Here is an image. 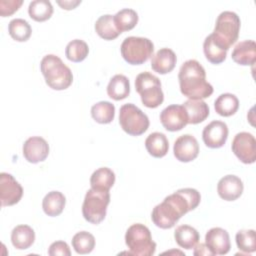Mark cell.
Segmentation results:
<instances>
[{"instance_id":"obj_20","label":"cell","mask_w":256,"mask_h":256,"mask_svg":"<svg viewBox=\"0 0 256 256\" xmlns=\"http://www.w3.org/2000/svg\"><path fill=\"white\" fill-rule=\"evenodd\" d=\"M186 110L188 123L198 124L203 122L209 116V107L202 99H189L183 103Z\"/></svg>"},{"instance_id":"obj_23","label":"cell","mask_w":256,"mask_h":256,"mask_svg":"<svg viewBox=\"0 0 256 256\" xmlns=\"http://www.w3.org/2000/svg\"><path fill=\"white\" fill-rule=\"evenodd\" d=\"M130 93V83L129 79L122 75L117 74L113 76L107 86V94L110 98L114 100L125 99Z\"/></svg>"},{"instance_id":"obj_3","label":"cell","mask_w":256,"mask_h":256,"mask_svg":"<svg viewBox=\"0 0 256 256\" xmlns=\"http://www.w3.org/2000/svg\"><path fill=\"white\" fill-rule=\"evenodd\" d=\"M40 69L46 84L54 90H64L72 84L73 75L70 68L56 55L44 56L40 63Z\"/></svg>"},{"instance_id":"obj_22","label":"cell","mask_w":256,"mask_h":256,"mask_svg":"<svg viewBox=\"0 0 256 256\" xmlns=\"http://www.w3.org/2000/svg\"><path fill=\"white\" fill-rule=\"evenodd\" d=\"M35 240V232L28 225H18L11 232V242L16 249H28Z\"/></svg>"},{"instance_id":"obj_33","label":"cell","mask_w":256,"mask_h":256,"mask_svg":"<svg viewBox=\"0 0 256 256\" xmlns=\"http://www.w3.org/2000/svg\"><path fill=\"white\" fill-rule=\"evenodd\" d=\"M114 21L118 30L122 33L133 29L138 23V14L135 10L124 8L114 15Z\"/></svg>"},{"instance_id":"obj_26","label":"cell","mask_w":256,"mask_h":256,"mask_svg":"<svg viewBox=\"0 0 256 256\" xmlns=\"http://www.w3.org/2000/svg\"><path fill=\"white\" fill-rule=\"evenodd\" d=\"M95 31L104 40H113L121 34L115 24L114 16L110 14L102 15L96 20Z\"/></svg>"},{"instance_id":"obj_18","label":"cell","mask_w":256,"mask_h":256,"mask_svg":"<svg viewBox=\"0 0 256 256\" xmlns=\"http://www.w3.org/2000/svg\"><path fill=\"white\" fill-rule=\"evenodd\" d=\"M177 57L173 50L169 48H162L152 56L151 67L159 74H167L174 69Z\"/></svg>"},{"instance_id":"obj_31","label":"cell","mask_w":256,"mask_h":256,"mask_svg":"<svg viewBox=\"0 0 256 256\" xmlns=\"http://www.w3.org/2000/svg\"><path fill=\"white\" fill-rule=\"evenodd\" d=\"M28 13L33 20L43 22L52 16L53 7L51 2L48 0H34L29 4Z\"/></svg>"},{"instance_id":"obj_34","label":"cell","mask_w":256,"mask_h":256,"mask_svg":"<svg viewBox=\"0 0 256 256\" xmlns=\"http://www.w3.org/2000/svg\"><path fill=\"white\" fill-rule=\"evenodd\" d=\"M89 52L88 45L85 41L80 39H75L70 41L65 49V54L67 59L72 62H81L83 61Z\"/></svg>"},{"instance_id":"obj_4","label":"cell","mask_w":256,"mask_h":256,"mask_svg":"<svg viewBox=\"0 0 256 256\" xmlns=\"http://www.w3.org/2000/svg\"><path fill=\"white\" fill-rule=\"evenodd\" d=\"M128 254L136 256H152L156 250V243L152 240L150 230L141 223L131 225L125 234Z\"/></svg>"},{"instance_id":"obj_35","label":"cell","mask_w":256,"mask_h":256,"mask_svg":"<svg viewBox=\"0 0 256 256\" xmlns=\"http://www.w3.org/2000/svg\"><path fill=\"white\" fill-rule=\"evenodd\" d=\"M72 246L78 254H88L95 247V238L87 231L78 232L72 238Z\"/></svg>"},{"instance_id":"obj_12","label":"cell","mask_w":256,"mask_h":256,"mask_svg":"<svg viewBox=\"0 0 256 256\" xmlns=\"http://www.w3.org/2000/svg\"><path fill=\"white\" fill-rule=\"evenodd\" d=\"M160 121L168 131H179L188 124V117L183 105L172 104L160 113Z\"/></svg>"},{"instance_id":"obj_36","label":"cell","mask_w":256,"mask_h":256,"mask_svg":"<svg viewBox=\"0 0 256 256\" xmlns=\"http://www.w3.org/2000/svg\"><path fill=\"white\" fill-rule=\"evenodd\" d=\"M236 244L244 253H252L256 250V237L253 229L240 230L236 234Z\"/></svg>"},{"instance_id":"obj_6","label":"cell","mask_w":256,"mask_h":256,"mask_svg":"<svg viewBox=\"0 0 256 256\" xmlns=\"http://www.w3.org/2000/svg\"><path fill=\"white\" fill-rule=\"evenodd\" d=\"M240 31V19L235 12L223 11L217 17L213 36L227 51L236 42Z\"/></svg>"},{"instance_id":"obj_24","label":"cell","mask_w":256,"mask_h":256,"mask_svg":"<svg viewBox=\"0 0 256 256\" xmlns=\"http://www.w3.org/2000/svg\"><path fill=\"white\" fill-rule=\"evenodd\" d=\"M66 203L65 196L59 191H51L45 195L42 201V208L46 215L55 217L62 213Z\"/></svg>"},{"instance_id":"obj_40","label":"cell","mask_w":256,"mask_h":256,"mask_svg":"<svg viewBox=\"0 0 256 256\" xmlns=\"http://www.w3.org/2000/svg\"><path fill=\"white\" fill-rule=\"evenodd\" d=\"M57 3L63 9L71 10V9H74L77 5H79L81 3V0H77V1H57Z\"/></svg>"},{"instance_id":"obj_10","label":"cell","mask_w":256,"mask_h":256,"mask_svg":"<svg viewBox=\"0 0 256 256\" xmlns=\"http://www.w3.org/2000/svg\"><path fill=\"white\" fill-rule=\"evenodd\" d=\"M232 151L236 157L245 164L254 163L256 160V140L251 133H237L232 141Z\"/></svg>"},{"instance_id":"obj_32","label":"cell","mask_w":256,"mask_h":256,"mask_svg":"<svg viewBox=\"0 0 256 256\" xmlns=\"http://www.w3.org/2000/svg\"><path fill=\"white\" fill-rule=\"evenodd\" d=\"M8 32L14 40L24 42L30 38L32 29L26 20L22 18H16L9 22Z\"/></svg>"},{"instance_id":"obj_28","label":"cell","mask_w":256,"mask_h":256,"mask_svg":"<svg viewBox=\"0 0 256 256\" xmlns=\"http://www.w3.org/2000/svg\"><path fill=\"white\" fill-rule=\"evenodd\" d=\"M215 111L224 117L235 114L239 108L238 98L231 93H223L214 102Z\"/></svg>"},{"instance_id":"obj_37","label":"cell","mask_w":256,"mask_h":256,"mask_svg":"<svg viewBox=\"0 0 256 256\" xmlns=\"http://www.w3.org/2000/svg\"><path fill=\"white\" fill-rule=\"evenodd\" d=\"M23 4L22 0H1L0 1V15L2 17L10 16L17 11Z\"/></svg>"},{"instance_id":"obj_13","label":"cell","mask_w":256,"mask_h":256,"mask_svg":"<svg viewBox=\"0 0 256 256\" xmlns=\"http://www.w3.org/2000/svg\"><path fill=\"white\" fill-rule=\"evenodd\" d=\"M205 145L209 148L222 147L228 138V127L223 121L214 120L206 125L202 132Z\"/></svg>"},{"instance_id":"obj_15","label":"cell","mask_w":256,"mask_h":256,"mask_svg":"<svg viewBox=\"0 0 256 256\" xmlns=\"http://www.w3.org/2000/svg\"><path fill=\"white\" fill-rule=\"evenodd\" d=\"M49 154V145L47 141L39 136L28 138L23 144V155L30 163H39L44 161Z\"/></svg>"},{"instance_id":"obj_11","label":"cell","mask_w":256,"mask_h":256,"mask_svg":"<svg viewBox=\"0 0 256 256\" xmlns=\"http://www.w3.org/2000/svg\"><path fill=\"white\" fill-rule=\"evenodd\" d=\"M23 195L22 186L11 174H0V201L1 206H12L18 203Z\"/></svg>"},{"instance_id":"obj_16","label":"cell","mask_w":256,"mask_h":256,"mask_svg":"<svg viewBox=\"0 0 256 256\" xmlns=\"http://www.w3.org/2000/svg\"><path fill=\"white\" fill-rule=\"evenodd\" d=\"M205 244L214 255L227 254L231 248L228 232L220 227L211 228L206 233Z\"/></svg>"},{"instance_id":"obj_19","label":"cell","mask_w":256,"mask_h":256,"mask_svg":"<svg viewBox=\"0 0 256 256\" xmlns=\"http://www.w3.org/2000/svg\"><path fill=\"white\" fill-rule=\"evenodd\" d=\"M234 62L240 65H253L256 61V44L253 40L237 43L231 54Z\"/></svg>"},{"instance_id":"obj_2","label":"cell","mask_w":256,"mask_h":256,"mask_svg":"<svg viewBox=\"0 0 256 256\" xmlns=\"http://www.w3.org/2000/svg\"><path fill=\"white\" fill-rule=\"evenodd\" d=\"M179 85L181 93L189 99H204L213 93V87L206 81L203 66L194 59L185 61L180 67Z\"/></svg>"},{"instance_id":"obj_14","label":"cell","mask_w":256,"mask_h":256,"mask_svg":"<svg viewBox=\"0 0 256 256\" xmlns=\"http://www.w3.org/2000/svg\"><path fill=\"white\" fill-rule=\"evenodd\" d=\"M174 156L181 162H190L199 154V144L196 138L190 134L178 137L173 147Z\"/></svg>"},{"instance_id":"obj_25","label":"cell","mask_w":256,"mask_h":256,"mask_svg":"<svg viewBox=\"0 0 256 256\" xmlns=\"http://www.w3.org/2000/svg\"><path fill=\"white\" fill-rule=\"evenodd\" d=\"M203 51L206 59L213 64H220L226 59L227 50L216 41L213 34H210L205 38Z\"/></svg>"},{"instance_id":"obj_17","label":"cell","mask_w":256,"mask_h":256,"mask_svg":"<svg viewBox=\"0 0 256 256\" xmlns=\"http://www.w3.org/2000/svg\"><path fill=\"white\" fill-rule=\"evenodd\" d=\"M243 188L242 180L235 175H226L217 184L219 196L226 201H234L239 198L243 192Z\"/></svg>"},{"instance_id":"obj_9","label":"cell","mask_w":256,"mask_h":256,"mask_svg":"<svg viewBox=\"0 0 256 256\" xmlns=\"http://www.w3.org/2000/svg\"><path fill=\"white\" fill-rule=\"evenodd\" d=\"M119 123L121 128L131 136H139L149 127V119L147 115L131 103L121 106Z\"/></svg>"},{"instance_id":"obj_8","label":"cell","mask_w":256,"mask_h":256,"mask_svg":"<svg viewBox=\"0 0 256 256\" xmlns=\"http://www.w3.org/2000/svg\"><path fill=\"white\" fill-rule=\"evenodd\" d=\"M120 50L126 62L132 65H140L153 55L154 44L148 38L130 36L123 40Z\"/></svg>"},{"instance_id":"obj_39","label":"cell","mask_w":256,"mask_h":256,"mask_svg":"<svg viewBox=\"0 0 256 256\" xmlns=\"http://www.w3.org/2000/svg\"><path fill=\"white\" fill-rule=\"evenodd\" d=\"M194 255H210L213 256L214 254L212 253V251L209 249V247L205 244V243H200L195 247V251H194Z\"/></svg>"},{"instance_id":"obj_7","label":"cell","mask_w":256,"mask_h":256,"mask_svg":"<svg viewBox=\"0 0 256 256\" xmlns=\"http://www.w3.org/2000/svg\"><path fill=\"white\" fill-rule=\"evenodd\" d=\"M135 89L140 94L143 105L148 108H156L164 100L161 82L157 76L150 72H142L137 75Z\"/></svg>"},{"instance_id":"obj_29","label":"cell","mask_w":256,"mask_h":256,"mask_svg":"<svg viewBox=\"0 0 256 256\" xmlns=\"http://www.w3.org/2000/svg\"><path fill=\"white\" fill-rule=\"evenodd\" d=\"M114 182L115 174L111 169L107 167L98 168L92 173L90 177V185L91 188L94 189L109 191V189L113 186Z\"/></svg>"},{"instance_id":"obj_21","label":"cell","mask_w":256,"mask_h":256,"mask_svg":"<svg viewBox=\"0 0 256 256\" xmlns=\"http://www.w3.org/2000/svg\"><path fill=\"white\" fill-rule=\"evenodd\" d=\"M145 147L151 156L161 158L167 154L169 142L165 134L161 132H153L146 138Z\"/></svg>"},{"instance_id":"obj_1","label":"cell","mask_w":256,"mask_h":256,"mask_svg":"<svg viewBox=\"0 0 256 256\" xmlns=\"http://www.w3.org/2000/svg\"><path fill=\"white\" fill-rule=\"evenodd\" d=\"M200 193L193 188H183L168 195L152 211L153 223L162 229L172 228L187 212L194 210L200 203Z\"/></svg>"},{"instance_id":"obj_38","label":"cell","mask_w":256,"mask_h":256,"mask_svg":"<svg viewBox=\"0 0 256 256\" xmlns=\"http://www.w3.org/2000/svg\"><path fill=\"white\" fill-rule=\"evenodd\" d=\"M48 254L51 256H57V255H61V256H70L71 255V251L70 248L68 246V244L64 241H56L53 242L48 250Z\"/></svg>"},{"instance_id":"obj_27","label":"cell","mask_w":256,"mask_h":256,"mask_svg":"<svg viewBox=\"0 0 256 256\" xmlns=\"http://www.w3.org/2000/svg\"><path fill=\"white\" fill-rule=\"evenodd\" d=\"M174 238L180 247L190 250L198 243L199 233L192 226L180 225L174 231Z\"/></svg>"},{"instance_id":"obj_5","label":"cell","mask_w":256,"mask_h":256,"mask_svg":"<svg viewBox=\"0 0 256 256\" xmlns=\"http://www.w3.org/2000/svg\"><path fill=\"white\" fill-rule=\"evenodd\" d=\"M109 203V191L94 188L89 189L82 205L83 217L86 221L92 224H99L106 216V210Z\"/></svg>"},{"instance_id":"obj_30","label":"cell","mask_w":256,"mask_h":256,"mask_svg":"<svg viewBox=\"0 0 256 256\" xmlns=\"http://www.w3.org/2000/svg\"><path fill=\"white\" fill-rule=\"evenodd\" d=\"M91 116L100 124H108L114 119L115 106L109 101H100L92 106Z\"/></svg>"}]
</instances>
